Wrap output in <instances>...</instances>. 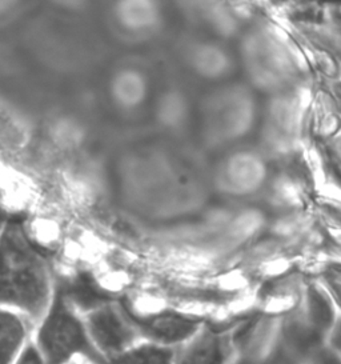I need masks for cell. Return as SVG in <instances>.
<instances>
[{
    "instance_id": "1",
    "label": "cell",
    "mask_w": 341,
    "mask_h": 364,
    "mask_svg": "<svg viewBox=\"0 0 341 364\" xmlns=\"http://www.w3.org/2000/svg\"><path fill=\"white\" fill-rule=\"evenodd\" d=\"M48 295V279L40 257L18 225H7L0 236V303L36 316Z\"/></svg>"
},
{
    "instance_id": "2",
    "label": "cell",
    "mask_w": 341,
    "mask_h": 364,
    "mask_svg": "<svg viewBox=\"0 0 341 364\" xmlns=\"http://www.w3.org/2000/svg\"><path fill=\"white\" fill-rule=\"evenodd\" d=\"M242 53L256 75H280L293 68L295 55L276 27L263 24L245 33Z\"/></svg>"
},
{
    "instance_id": "3",
    "label": "cell",
    "mask_w": 341,
    "mask_h": 364,
    "mask_svg": "<svg viewBox=\"0 0 341 364\" xmlns=\"http://www.w3.org/2000/svg\"><path fill=\"white\" fill-rule=\"evenodd\" d=\"M161 0H114L111 18L117 33L134 41H148L164 24Z\"/></svg>"
},
{
    "instance_id": "4",
    "label": "cell",
    "mask_w": 341,
    "mask_h": 364,
    "mask_svg": "<svg viewBox=\"0 0 341 364\" xmlns=\"http://www.w3.org/2000/svg\"><path fill=\"white\" fill-rule=\"evenodd\" d=\"M39 341L43 351L53 360L60 362L85 346V336L79 323L58 300L50 316L43 324Z\"/></svg>"
},
{
    "instance_id": "5",
    "label": "cell",
    "mask_w": 341,
    "mask_h": 364,
    "mask_svg": "<svg viewBox=\"0 0 341 364\" xmlns=\"http://www.w3.org/2000/svg\"><path fill=\"white\" fill-rule=\"evenodd\" d=\"M184 54L188 63L202 75H223L232 65V55L223 44L213 39L188 41Z\"/></svg>"
},
{
    "instance_id": "6",
    "label": "cell",
    "mask_w": 341,
    "mask_h": 364,
    "mask_svg": "<svg viewBox=\"0 0 341 364\" xmlns=\"http://www.w3.org/2000/svg\"><path fill=\"white\" fill-rule=\"evenodd\" d=\"M184 3L192 16L216 35L229 38L237 33V18L224 0H185Z\"/></svg>"
},
{
    "instance_id": "7",
    "label": "cell",
    "mask_w": 341,
    "mask_h": 364,
    "mask_svg": "<svg viewBox=\"0 0 341 364\" xmlns=\"http://www.w3.org/2000/svg\"><path fill=\"white\" fill-rule=\"evenodd\" d=\"M24 338V327L18 316L0 311V363L12 362Z\"/></svg>"
},
{
    "instance_id": "8",
    "label": "cell",
    "mask_w": 341,
    "mask_h": 364,
    "mask_svg": "<svg viewBox=\"0 0 341 364\" xmlns=\"http://www.w3.org/2000/svg\"><path fill=\"white\" fill-rule=\"evenodd\" d=\"M96 333L100 342L107 347H119L126 342L128 332L117 318L111 314H104L96 319Z\"/></svg>"
},
{
    "instance_id": "9",
    "label": "cell",
    "mask_w": 341,
    "mask_h": 364,
    "mask_svg": "<svg viewBox=\"0 0 341 364\" xmlns=\"http://www.w3.org/2000/svg\"><path fill=\"white\" fill-rule=\"evenodd\" d=\"M191 324L188 321H180V319H167L160 321L153 324L152 330L158 332L161 338L167 339H179L184 333L191 331Z\"/></svg>"
},
{
    "instance_id": "10",
    "label": "cell",
    "mask_w": 341,
    "mask_h": 364,
    "mask_svg": "<svg viewBox=\"0 0 341 364\" xmlns=\"http://www.w3.org/2000/svg\"><path fill=\"white\" fill-rule=\"evenodd\" d=\"M53 3L65 11L77 12L85 10L92 0H53Z\"/></svg>"
},
{
    "instance_id": "11",
    "label": "cell",
    "mask_w": 341,
    "mask_h": 364,
    "mask_svg": "<svg viewBox=\"0 0 341 364\" xmlns=\"http://www.w3.org/2000/svg\"><path fill=\"white\" fill-rule=\"evenodd\" d=\"M21 362H28V363L39 362V355L33 348H28V350H26V353L21 356Z\"/></svg>"
},
{
    "instance_id": "12",
    "label": "cell",
    "mask_w": 341,
    "mask_h": 364,
    "mask_svg": "<svg viewBox=\"0 0 341 364\" xmlns=\"http://www.w3.org/2000/svg\"><path fill=\"white\" fill-rule=\"evenodd\" d=\"M18 0H0V10H7L9 6H12Z\"/></svg>"
}]
</instances>
